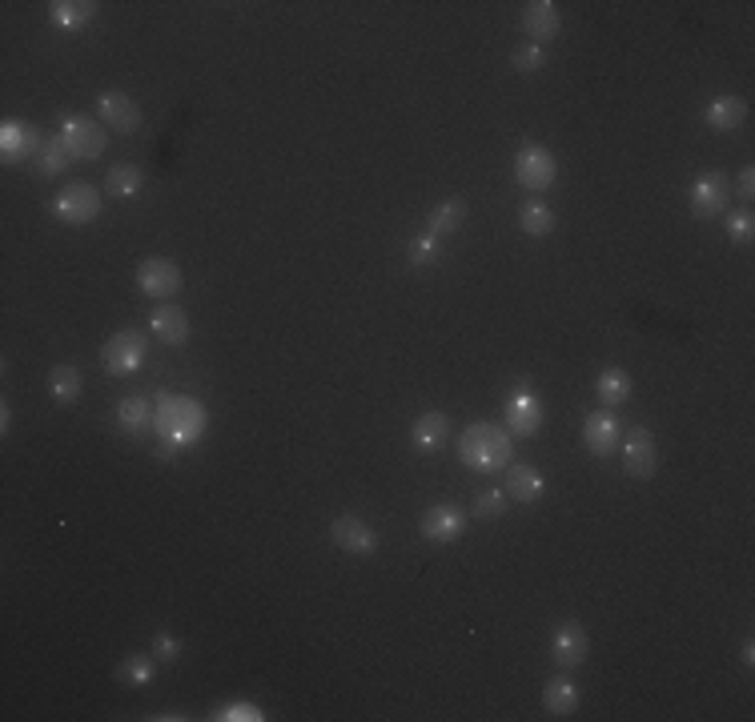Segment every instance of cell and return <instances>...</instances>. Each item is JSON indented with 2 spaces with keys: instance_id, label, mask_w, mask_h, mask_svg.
<instances>
[{
  "instance_id": "cell-1",
  "label": "cell",
  "mask_w": 755,
  "mask_h": 722,
  "mask_svg": "<svg viewBox=\"0 0 755 722\" xmlns=\"http://www.w3.org/2000/svg\"><path fill=\"white\" fill-rule=\"evenodd\" d=\"M458 458H462V466L482 470V474L507 470L511 466V434L494 422H470L458 438Z\"/></svg>"
},
{
  "instance_id": "cell-2",
  "label": "cell",
  "mask_w": 755,
  "mask_h": 722,
  "mask_svg": "<svg viewBox=\"0 0 755 722\" xmlns=\"http://www.w3.org/2000/svg\"><path fill=\"white\" fill-rule=\"evenodd\" d=\"M153 430L161 434L165 454L177 450V446H193V442L201 438V430H205V410H201L197 402H189V398H165V402L157 406Z\"/></svg>"
},
{
  "instance_id": "cell-3",
  "label": "cell",
  "mask_w": 755,
  "mask_h": 722,
  "mask_svg": "<svg viewBox=\"0 0 755 722\" xmlns=\"http://www.w3.org/2000/svg\"><path fill=\"white\" fill-rule=\"evenodd\" d=\"M53 217L61 225H89L97 213H101V189L89 185V181H69L57 197H53Z\"/></svg>"
},
{
  "instance_id": "cell-4",
  "label": "cell",
  "mask_w": 755,
  "mask_h": 722,
  "mask_svg": "<svg viewBox=\"0 0 755 722\" xmlns=\"http://www.w3.org/2000/svg\"><path fill=\"white\" fill-rule=\"evenodd\" d=\"M145 349H149L145 333H137V329H117V333L105 341V349H101L105 374H113V378L137 374V370L145 366Z\"/></svg>"
},
{
  "instance_id": "cell-5",
  "label": "cell",
  "mask_w": 755,
  "mask_h": 722,
  "mask_svg": "<svg viewBox=\"0 0 755 722\" xmlns=\"http://www.w3.org/2000/svg\"><path fill=\"white\" fill-rule=\"evenodd\" d=\"M515 177H519V185L531 189V193L551 189L555 177H559L555 153H551L547 145H539V141H527V145L519 149V157H515Z\"/></svg>"
},
{
  "instance_id": "cell-6",
  "label": "cell",
  "mask_w": 755,
  "mask_h": 722,
  "mask_svg": "<svg viewBox=\"0 0 755 722\" xmlns=\"http://www.w3.org/2000/svg\"><path fill=\"white\" fill-rule=\"evenodd\" d=\"M61 141L69 145L73 161H97L105 153V145H109L105 125L93 121V117H81V113H73V117L61 121Z\"/></svg>"
},
{
  "instance_id": "cell-7",
  "label": "cell",
  "mask_w": 755,
  "mask_h": 722,
  "mask_svg": "<svg viewBox=\"0 0 755 722\" xmlns=\"http://www.w3.org/2000/svg\"><path fill=\"white\" fill-rule=\"evenodd\" d=\"M543 422H547V410L535 398V390H527V394L511 390L507 394V434L511 438H531V434L543 430Z\"/></svg>"
},
{
  "instance_id": "cell-8",
  "label": "cell",
  "mask_w": 755,
  "mask_h": 722,
  "mask_svg": "<svg viewBox=\"0 0 755 722\" xmlns=\"http://www.w3.org/2000/svg\"><path fill=\"white\" fill-rule=\"evenodd\" d=\"M727 201H731V181L723 173H703L691 181V213L695 217H703V221L719 217L727 209Z\"/></svg>"
},
{
  "instance_id": "cell-9",
  "label": "cell",
  "mask_w": 755,
  "mask_h": 722,
  "mask_svg": "<svg viewBox=\"0 0 755 722\" xmlns=\"http://www.w3.org/2000/svg\"><path fill=\"white\" fill-rule=\"evenodd\" d=\"M418 530H422V538L442 542V546H446V542H458L462 530H466V510L454 506V502H438V506H430V510L422 514Z\"/></svg>"
},
{
  "instance_id": "cell-10",
  "label": "cell",
  "mask_w": 755,
  "mask_h": 722,
  "mask_svg": "<svg viewBox=\"0 0 755 722\" xmlns=\"http://www.w3.org/2000/svg\"><path fill=\"white\" fill-rule=\"evenodd\" d=\"M137 285H141V293H149V297H177V289H181V269H177V261H169V257H149V261L137 265Z\"/></svg>"
},
{
  "instance_id": "cell-11",
  "label": "cell",
  "mask_w": 755,
  "mask_h": 722,
  "mask_svg": "<svg viewBox=\"0 0 755 722\" xmlns=\"http://www.w3.org/2000/svg\"><path fill=\"white\" fill-rule=\"evenodd\" d=\"M330 542L338 550H346V554H358V558H366V554L378 550V534L362 518H354V514H342V518L330 522Z\"/></svg>"
},
{
  "instance_id": "cell-12",
  "label": "cell",
  "mask_w": 755,
  "mask_h": 722,
  "mask_svg": "<svg viewBox=\"0 0 755 722\" xmlns=\"http://www.w3.org/2000/svg\"><path fill=\"white\" fill-rule=\"evenodd\" d=\"M41 133H37V125H29V121H5L0 125V157H5V165H17V161H25V157H37V149H41Z\"/></svg>"
},
{
  "instance_id": "cell-13",
  "label": "cell",
  "mask_w": 755,
  "mask_h": 722,
  "mask_svg": "<svg viewBox=\"0 0 755 722\" xmlns=\"http://www.w3.org/2000/svg\"><path fill=\"white\" fill-rule=\"evenodd\" d=\"M655 466H659V458H655V434L647 426H635L627 434V442H623V470L643 482V478L655 474Z\"/></svg>"
},
{
  "instance_id": "cell-14",
  "label": "cell",
  "mask_w": 755,
  "mask_h": 722,
  "mask_svg": "<svg viewBox=\"0 0 755 722\" xmlns=\"http://www.w3.org/2000/svg\"><path fill=\"white\" fill-rule=\"evenodd\" d=\"M97 113H101V121H105L109 129H117V133H137V129H141V109H137L133 97L121 93V89H105V93L97 97Z\"/></svg>"
},
{
  "instance_id": "cell-15",
  "label": "cell",
  "mask_w": 755,
  "mask_h": 722,
  "mask_svg": "<svg viewBox=\"0 0 755 722\" xmlns=\"http://www.w3.org/2000/svg\"><path fill=\"white\" fill-rule=\"evenodd\" d=\"M587 650H591V638H587L583 622H575V618H567V622L555 630V638H551V658H555L563 670L587 662Z\"/></svg>"
},
{
  "instance_id": "cell-16",
  "label": "cell",
  "mask_w": 755,
  "mask_h": 722,
  "mask_svg": "<svg viewBox=\"0 0 755 722\" xmlns=\"http://www.w3.org/2000/svg\"><path fill=\"white\" fill-rule=\"evenodd\" d=\"M149 329H153V337H157L161 345H185V341H189V317H185V309L173 305V301H161V305L149 313Z\"/></svg>"
},
{
  "instance_id": "cell-17",
  "label": "cell",
  "mask_w": 755,
  "mask_h": 722,
  "mask_svg": "<svg viewBox=\"0 0 755 722\" xmlns=\"http://www.w3.org/2000/svg\"><path fill=\"white\" fill-rule=\"evenodd\" d=\"M619 434H623L619 418H615L611 410H595V414L587 418V426H583V446H587L595 458H607V454L619 446Z\"/></svg>"
},
{
  "instance_id": "cell-18",
  "label": "cell",
  "mask_w": 755,
  "mask_h": 722,
  "mask_svg": "<svg viewBox=\"0 0 755 722\" xmlns=\"http://www.w3.org/2000/svg\"><path fill=\"white\" fill-rule=\"evenodd\" d=\"M446 438H450V422H446L442 410H426V414H418L414 426H410V442H414V450H422V454L442 450Z\"/></svg>"
},
{
  "instance_id": "cell-19",
  "label": "cell",
  "mask_w": 755,
  "mask_h": 722,
  "mask_svg": "<svg viewBox=\"0 0 755 722\" xmlns=\"http://www.w3.org/2000/svg\"><path fill=\"white\" fill-rule=\"evenodd\" d=\"M523 29H527L531 45L559 37V9L551 5V0H531V5L523 9Z\"/></svg>"
},
{
  "instance_id": "cell-20",
  "label": "cell",
  "mask_w": 755,
  "mask_h": 722,
  "mask_svg": "<svg viewBox=\"0 0 755 722\" xmlns=\"http://www.w3.org/2000/svg\"><path fill=\"white\" fill-rule=\"evenodd\" d=\"M502 490H507L511 502H539L543 490H547V482H543V474L535 466L515 462V466H507V486H502Z\"/></svg>"
},
{
  "instance_id": "cell-21",
  "label": "cell",
  "mask_w": 755,
  "mask_h": 722,
  "mask_svg": "<svg viewBox=\"0 0 755 722\" xmlns=\"http://www.w3.org/2000/svg\"><path fill=\"white\" fill-rule=\"evenodd\" d=\"M703 121H707V129H715V133H731V129H739V125L747 121V105H743L739 97H715V101L703 109Z\"/></svg>"
},
{
  "instance_id": "cell-22",
  "label": "cell",
  "mask_w": 755,
  "mask_h": 722,
  "mask_svg": "<svg viewBox=\"0 0 755 722\" xmlns=\"http://www.w3.org/2000/svg\"><path fill=\"white\" fill-rule=\"evenodd\" d=\"M462 217H466V201H462V197H446V201L434 205V213L426 217V229H422V233H430L434 241H446L450 233H458Z\"/></svg>"
},
{
  "instance_id": "cell-23",
  "label": "cell",
  "mask_w": 755,
  "mask_h": 722,
  "mask_svg": "<svg viewBox=\"0 0 755 722\" xmlns=\"http://www.w3.org/2000/svg\"><path fill=\"white\" fill-rule=\"evenodd\" d=\"M93 17H97V5H93V0H53V5H49V21H53V29H65V33L89 25Z\"/></svg>"
},
{
  "instance_id": "cell-24",
  "label": "cell",
  "mask_w": 755,
  "mask_h": 722,
  "mask_svg": "<svg viewBox=\"0 0 755 722\" xmlns=\"http://www.w3.org/2000/svg\"><path fill=\"white\" fill-rule=\"evenodd\" d=\"M153 422H157V410H153V402L141 398V394H133V398H125V402L117 406V426H121L125 434H145Z\"/></svg>"
},
{
  "instance_id": "cell-25",
  "label": "cell",
  "mask_w": 755,
  "mask_h": 722,
  "mask_svg": "<svg viewBox=\"0 0 755 722\" xmlns=\"http://www.w3.org/2000/svg\"><path fill=\"white\" fill-rule=\"evenodd\" d=\"M543 706H547L551 718L575 714V706H579V686H575L571 678H551V682L543 686Z\"/></svg>"
},
{
  "instance_id": "cell-26",
  "label": "cell",
  "mask_w": 755,
  "mask_h": 722,
  "mask_svg": "<svg viewBox=\"0 0 755 722\" xmlns=\"http://www.w3.org/2000/svg\"><path fill=\"white\" fill-rule=\"evenodd\" d=\"M81 390H85V378H81L77 366H53L49 370V394H53L57 406H73L81 398Z\"/></svg>"
},
{
  "instance_id": "cell-27",
  "label": "cell",
  "mask_w": 755,
  "mask_h": 722,
  "mask_svg": "<svg viewBox=\"0 0 755 722\" xmlns=\"http://www.w3.org/2000/svg\"><path fill=\"white\" fill-rule=\"evenodd\" d=\"M69 161H73V153H69V145L61 141V133H57V137H45L41 149H37V157H33V165H37L41 177H57V173H65Z\"/></svg>"
},
{
  "instance_id": "cell-28",
  "label": "cell",
  "mask_w": 755,
  "mask_h": 722,
  "mask_svg": "<svg viewBox=\"0 0 755 722\" xmlns=\"http://www.w3.org/2000/svg\"><path fill=\"white\" fill-rule=\"evenodd\" d=\"M141 185H145V173H141V165H129V161H125V165H113L109 177H105V193L117 197V201L137 197Z\"/></svg>"
},
{
  "instance_id": "cell-29",
  "label": "cell",
  "mask_w": 755,
  "mask_h": 722,
  "mask_svg": "<svg viewBox=\"0 0 755 722\" xmlns=\"http://www.w3.org/2000/svg\"><path fill=\"white\" fill-rule=\"evenodd\" d=\"M595 394H599L603 410L623 406V402L631 398V374H627V370H603V374L595 378Z\"/></svg>"
},
{
  "instance_id": "cell-30",
  "label": "cell",
  "mask_w": 755,
  "mask_h": 722,
  "mask_svg": "<svg viewBox=\"0 0 755 722\" xmlns=\"http://www.w3.org/2000/svg\"><path fill=\"white\" fill-rule=\"evenodd\" d=\"M519 225H523L527 237H547V233L555 229V213H551L543 201H523V209H519Z\"/></svg>"
},
{
  "instance_id": "cell-31",
  "label": "cell",
  "mask_w": 755,
  "mask_h": 722,
  "mask_svg": "<svg viewBox=\"0 0 755 722\" xmlns=\"http://www.w3.org/2000/svg\"><path fill=\"white\" fill-rule=\"evenodd\" d=\"M153 670H157V658H153V654H129V658L117 666V682H125V686H145V682H153Z\"/></svg>"
},
{
  "instance_id": "cell-32",
  "label": "cell",
  "mask_w": 755,
  "mask_h": 722,
  "mask_svg": "<svg viewBox=\"0 0 755 722\" xmlns=\"http://www.w3.org/2000/svg\"><path fill=\"white\" fill-rule=\"evenodd\" d=\"M213 722H262L266 714H262V706L258 702H249V698H233V702H221V706H213V714H209Z\"/></svg>"
},
{
  "instance_id": "cell-33",
  "label": "cell",
  "mask_w": 755,
  "mask_h": 722,
  "mask_svg": "<svg viewBox=\"0 0 755 722\" xmlns=\"http://www.w3.org/2000/svg\"><path fill=\"white\" fill-rule=\"evenodd\" d=\"M511 65H515V73H539L543 65H547V49L543 45H519L515 53H511Z\"/></svg>"
},
{
  "instance_id": "cell-34",
  "label": "cell",
  "mask_w": 755,
  "mask_h": 722,
  "mask_svg": "<svg viewBox=\"0 0 755 722\" xmlns=\"http://www.w3.org/2000/svg\"><path fill=\"white\" fill-rule=\"evenodd\" d=\"M502 510H507V490H482L478 498H474V518H498Z\"/></svg>"
},
{
  "instance_id": "cell-35",
  "label": "cell",
  "mask_w": 755,
  "mask_h": 722,
  "mask_svg": "<svg viewBox=\"0 0 755 722\" xmlns=\"http://www.w3.org/2000/svg\"><path fill=\"white\" fill-rule=\"evenodd\" d=\"M751 233H755V213H751V209H739V213L727 217V237H731L735 245H747Z\"/></svg>"
},
{
  "instance_id": "cell-36",
  "label": "cell",
  "mask_w": 755,
  "mask_h": 722,
  "mask_svg": "<svg viewBox=\"0 0 755 722\" xmlns=\"http://www.w3.org/2000/svg\"><path fill=\"white\" fill-rule=\"evenodd\" d=\"M438 249H442V241H434L430 233H418V237L410 241V253H406V257H410V265L422 269V265H430V261L438 257Z\"/></svg>"
},
{
  "instance_id": "cell-37",
  "label": "cell",
  "mask_w": 755,
  "mask_h": 722,
  "mask_svg": "<svg viewBox=\"0 0 755 722\" xmlns=\"http://www.w3.org/2000/svg\"><path fill=\"white\" fill-rule=\"evenodd\" d=\"M181 650H185V642H181L177 634H169V630H157V634H153V658H157V662H177Z\"/></svg>"
},
{
  "instance_id": "cell-38",
  "label": "cell",
  "mask_w": 755,
  "mask_h": 722,
  "mask_svg": "<svg viewBox=\"0 0 755 722\" xmlns=\"http://www.w3.org/2000/svg\"><path fill=\"white\" fill-rule=\"evenodd\" d=\"M735 197H739V201H751V197H755V169H751V165L739 169V177H735Z\"/></svg>"
},
{
  "instance_id": "cell-39",
  "label": "cell",
  "mask_w": 755,
  "mask_h": 722,
  "mask_svg": "<svg viewBox=\"0 0 755 722\" xmlns=\"http://www.w3.org/2000/svg\"><path fill=\"white\" fill-rule=\"evenodd\" d=\"M9 426H13V410H9V402H5V406H0V430L9 434Z\"/></svg>"
},
{
  "instance_id": "cell-40",
  "label": "cell",
  "mask_w": 755,
  "mask_h": 722,
  "mask_svg": "<svg viewBox=\"0 0 755 722\" xmlns=\"http://www.w3.org/2000/svg\"><path fill=\"white\" fill-rule=\"evenodd\" d=\"M739 654H743V662L751 666V662H755V642H751V638H743V650H739Z\"/></svg>"
},
{
  "instance_id": "cell-41",
  "label": "cell",
  "mask_w": 755,
  "mask_h": 722,
  "mask_svg": "<svg viewBox=\"0 0 755 722\" xmlns=\"http://www.w3.org/2000/svg\"><path fill=\"white\" fill-rule=\"evenodd\" d=\"M153 718H157V722H177V718H185V714H181V710H161V714H153Z\"/></svg>"
}]
</instances>
